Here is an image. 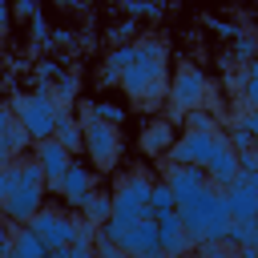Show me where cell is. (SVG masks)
Segmentation results:
<instances>
[{
	"instance_id": "cell-1",
	"label": "cell",
	"mask_w": 258,
	"mask_h": 258,
	"mask_svg": "<svg viewBox=\"0 0 258 258\" xmlns=\"http://www.w3.org/2000/svg\"><path fill=\"white\" fill-rule=\"evenodd\" d=\"M165 60H169V48L165 40L149 36V40H137L133 44V60L121 69L117 85L141 105V109H157L165 101Z\"/></svg>"
},
{
	"instance_id": "cell-2",
	"label": "cell",
	"mask_w": 258,
	"mask_h": 258,
	"mask_svg": "<svg viewBox=\"0 0 258 258\" xmlns=\"http://www.w3.org/2000/svg\"><path fill=\"white\" fill-rule=\"evenodd\" d=\"M177 214H181V226H185V234L194 238V246H202V242H222V238H226L230 210H226V198H222L218 185L198 189L185 206H177Z\"/></svg>"
},
{
	"instance_id": "cell-3",
	"label": "cell",
	"mask_w": 258,
	"mask_h": 258,
	"mask_svg": "<svg viewBox=\"0 0 258 258\" xmlns=\"http://www.w3.org/2000/svg\"><path fill=\"white\" fill-rule=\"evenodd\" d=\"M97 234L113 238L129 258H165V254H161V238H157V222H153V218H137V222L109 218V222L97 226Z\"/></svg>"
},
{
	"instance_id": "cell-4",
	"label": "cell",
	"mask_w": 258,
	"mask_h": 258,
	"mask_svg": "<svg viewBox=\"0 0 258 258\" xmlns=\"http://www.w3.org/2000/svg\"><path fill=\"white\" fill-rule=\"evenodd\" d=\"M12 117L28 129V137L32 141H44V137H52V129H56V113H60V105H56V97H52V89H36V93H20V97H12Z\"/></svg>"
},
{
	"instance_id": "cell-5",
	"label": "cell",
	"mask_w": 258,
	"mask_h": 258,
	"mask_svg": "<svg viewBox=\"0 0 258 258\" xmlns=\"http://www.w3.org/2000/svg\"><path fill=\"white\" fill-rule=\"evenodd\" d=\"M153 181H157V177H153L145 165L121 173L117 185H113V218H121V222L149 218V194H153Z\"/></svg>"
},
{
	"instance_id": "cell-6",
	"label": "cell",
	"mask_w": 258,
	"mask_h": 258,
	"mask_svg": "<svg viewBox=\"0 0 258 258\" xmlns=\"http://www.w3.org/2000/svg\"><path fill=\"white\" fill-rule=\"evenodd\" d=\"M81 129H85V153L97 161V169H117V161H121V133H117V125L97 121L89 113V105H85L81 109Z\"/></svg>"
},
{
	"instance_id": "cell-7",
	"label": "cell",
	"mask_w": 258,
	"mask_h": 258,
	"mask_svg": "<svg viewBox=\"0 0 258 258\" xmlns=\"http://www.w3.org/2000/svg\"><path fill=\"white\" fill-rule=\"evenodd\" d=\"M222 129H181L177 141L165 149V161L169 165H206V157L222 145Z\"/></svg>"
},
{
	"instance_id": "cell-8",
	"label": "cell",
	"mask_w": 258,
	"mask_h": 258,
	"mask_svg": "<svg viewBox=\"0 0 258 258\" xmlns=\"http://www.w3.org/2000/svg\"><path fill=\"white\" fill-rule=\"evenodd\" d=\"M165 101H169L173 113H189V109L206 105V101H210V81H206V73H202L198 64H181L177 77H173V85L165 89Z\"/></svg>"
},
{
	"instance_id": "cell-9",
	"label": "cell",
	"mask_w": 258,
	"mask_h": 258,
	"mask_svg": "<svg viewBox=\"0 0 258 258\" xmlns=\"http://www.w3.org/2000/svg\"><path fill=\"white\" fill-rule=\"evenodd\" d=\"M32 157L40 161L44 169V194H60V181H64V169L73 165V149H64L56 137H44V141H32Z\"/></svg>"
},
{
	"instance_id": "cell-10",
	"label": "cell",
	"mask_w": 258,
	"mask_h": 258,
	"mask_svg": "<svg viewBox=\"0 0 258 258\" xmlns=\"http://www.w3.org/2000/svg\"><path fill=\"white\" fill-rule=\"evenodd\" d=\"M28 226L40 234V242H44L48 250H60V246L73 242V214L60 210V206H48V202H44V206L28 218Z\"/></svg>"
},
{
	"instance_id": "cell-11",
	"label": "cell",
	"mask_w": 258,
	"mask_h": 258,
	"mask_svg": "<svg viewBox=\"0 0 258 258\" xmlns=\"http://www.w3.org/2000/svg\"><path fill=\"white\" fill-rule=\"evenodd\" d=\"M161 181L173 189L177 206H185V202H189L198 189H206V185H210L206 165H169V161H161Z\"/></svg>"
},
{
	"instance_id": "cell-12",
	"label": "cell",
	"mask_w": 258,
	"mask_h": 258,
	"mask_svg": "<svg viewBox=\"0 0 258 258\" xmlns=\"http://www.w3.org/2000/svg\"><path fill=\"white\" fill-rule=\"evenodd\" d=\"M44 202H48L44 185H24V181H20V185H16V189L0 202V214H4L12 226H28V218H32Z\"/></svg>"
},
{
	"instance_id": "cell-13",
	"label": "cell",
	"mask_w": 258,
	"mask_h": 258,
	"mask_svg": "<svg viewBox=\"0 0 258 258\" xmlns=\"http://www.w3.org/2000/svg\"><path fill=\"white\" fill-rule=\"evenodd\" d=\"M93 185H97V169L73 157V165L64 169V181H60V198H64V210H69V214H77V210L85 206V198L93 194Z\"/></svg>"
},
{
	"instance_id": "cell-14",
	"label": "cell",
	"mask_w": 258,
	"mask_h": 258,
	"mask_svg": "<svg viewBox=\"0 0 258 258\" xmlns=\"http://www.w3.org/2000/svg\"><path fill=\"white\" fill-rule=\"evenodd\" d=\"M153 222H157V238H161V254H165V258H189V254H194V238L185 234L177 210L157 214Z\"/></svg>"
},
{
	"instance_id": "cell-15",
	"label": "cell",
	"mask_w": 258,
	"mask_h": 258,
	"mask_svg": "<svg viewBox=\"0 0 258 258\" xmlns=\"http://www.w3.org/2000/svg\"><path fill=\"white\" fill-rule=\"evenodd\" d=\"M238 153L226 145V137H222V145L206 157V177H210V185H218V189H226V185H234V177H238Z\"/></svg>"
},
{
	"instance_id": "cell-16",
	"label": "cell",
	"mask_w": 258,
	"mask_h": 258,
	"mask_svg": "<svg viewBox=\"0 0 258 258\" xmlns=\"http://www.w3.org/2000/svg\"><path fill=\"white\" fill-rule=\"evenodd\" d=\"M173 141H177V129H173V121H165V117L149 121L145 133H141V149H145L149 157H165V149H169Z\"/></svg>"
},
{
	"instance_id": "cell-17",
	"label": "cell",
	"mask_w": 258,
	"mask_h": 258,
	"mask_svg": "<svg viewBox=\"0 0 258 258\" xmlns=\"http://www.w3.org/2000/svg\"><path fill=\"white\" fill-rule=\"evenodd\" d=\"M8 258H48V246L40 242V234H36L32 226H12Z\"/></svg>"
},
{
	"instance_id": "cell-18",
	"label": "cell",
	"mask_w": 258,
	"mask_h": 258,
	"mask_svg": "<svg viewBox=\"0 0 258 258\" xmlns=\"http://www.w3.org/2000/svg\"><path fill=\"white\" fill-rule=\"evenodd\" d=\"M52 137H56L64 149L81 153V149H85V129H81V117H73V109H60V113H56V129H52Z\"/></svg>"
},
{
	"instance_id": "cell-19",
	"label": "cell",
	"mask_w": 258,
	"mask_h": 258,
	"mask_svg": "<svg viewBox=\"0 0 258 258\" xmlns=\"http://www.w3.org/2000/svg\"><path fill=\"white\" fill-rule=\"evenodd\" d=\"M222 198H226V210H230V218H254L258 214V194L254 189H246V185H226L222 189Z\"/></svg>"
},
{
	"instance_id": "cell-20",
	"label": "cell",
	"mask_w": 258,
	"mask_h": 258,
	"mask_svg": "<svg viewBox=\"0 0 258 258\" xmlns=\"http://www.w3.org/2000/svg\"><path fill=\"white\" fill-rule=\"evenodd\" d=\"M77 214L93 218L97 226H101V222H109V218H113V189H101V185H93V194L85 198V206H81Z\"/></svg>"
},
{
	"instance_id": "cell-21",
	"label": "cell",
	"mask_w": 258,
	"mask_h": 258,
	"mask_svg": "<svg viewBox=\"0 0 258 258\" xmlns=\"http://www.w3.org/2000/svg\"><path fill=\"white\" fill-rule=\"evenodd\" d=\"M254 238H258V226H254V218H230V226H226V246L230 250H238V246H254Z\"/></svg>"
},
{
	"instance_id": "cell-22",
	"label": "cell",
	"mask_w": 258,
	"mask_h": 258,
	"mask_svg": "<svg viewBox=\"0 0 258 258\" xmlns=\"http://www.w3.org/2000/svg\"><path fill=\"white\" fill-rule=\"evenodd\" d=\"M77 89H81L77 73H60V77L52 81V97H56V105H60V109H73V101H77Z\"/></svg>"
},
{
	"instance_id": "cell-23",
	"label": "cell",
	"mask_w": 258,
	"mask_h": 258,
	"mask_svg": "<svg viewBox=\"0 0 258 258\" xmlns=\"http://www.w3.org/2000/svg\"><path fill=\"white\" fill-rule=\"evenodd\" d=\"M169 210H177V198H173V189L157 177L153 181V194H149V218H157V214H169Z\"/></svg>"
},
{
	"instance_id": "cell-24",
	"label": "cell",
	"mask_w": 258,
	"mask_h": 258,
	"mask_svg": "<svg viewBox=\"0 0 258 258\" xmlns=\"http://www.w3.org/2000/svg\"><path fill=\"white\" fill-rule=\"evenodd\" d=\"M133 60V44H121V48H113L109 52V64H105V85H117V77H121V69Z\"/></svg>"
},
{
	"instance_id": "cell-25",
	"label": "cell",
	"mask_w": 258,
	"mask_h": 258,
	"mask_svg": "<svg viewBox=\"0 0 258 258\" xmlns=\"http://www.w3.org/2000/svg\"><path fill=\"white\" fill-rule=\"evenodd\" d=\"M222 133H226V145H230L234 153H246V149H254V137H250V129H246V125L230 121V125H226Z\"/></svg>"
},
{
	"instance_id": "cell-26",
	"label": "cell",
	"mask_w": 258,
	"mask_h": 258,
	"mask_svg": "<svg viewBox=\"0 0 258 258\" xmlns=\"http://www.w3.org/2000/svg\"><path fill=\"white\" fill-rule=\"evenodd\" d=\"M4 141H8V149H12V157H20L28 145H32V137H28V129L20 125V121H12L8 129H4Z\"/></svg>"
},
{
	"instance_id": "cell-27",
	"label": "cell",
	"mask_w": 258,
	"mask_h": 258,
	"mask_svg": "<svg viewBox=\"0 0 258 258\" xmlns=\"http://www.w3.org/2000/svg\"><path fill=\"white\" fill-rule=\"evenodd\" d=\"M181 117H185V129H222L218 117H214L206 105H198V109H189V113H181Z\"/></svg>"
},
{
	"instance_id": "cell-28",
	"label": "cell",
	"mask_w": 258,
	"mask_h": 258,
	"mask_svg": "<svg viewBox=\"0 0 258 258\" xmlns=\"http://www.w3.org/2000/svg\"><path fill=\"white\" fill-rule=\"evenodd\" d=\"M20 185V161H4L0 165V202Z\"/></svg>"
},
{
	"instance_id": "cell-29",
	"label": "cell",
	"mask_w": 258,
	"mask_h": 258,
	"mask_svg": "<svg viewBox=\"0 0 258 258\" xmlns=\"http://www.w3.org/2000/svg\"><path fill=\"white\" fill-rule=\"evenodd\" d=\"M89 113H93L97 121H109V125H121V121H125V109H117V105H109V101H93Z\"/></svg>"
},
{
	"instance_id": "cell-30",
	"label": "cell",
	"mask_w": 258,
	"mask_h": 258,
	"mask_svg": "<svg viewBox=\"0 0 258 258\" xmlns=\"http://www.w3.org/2000/svg\"><path fill=\"white\" fill-rule=\"evenodd\" d=\"M73 242H97V222L85 214H73Z\"/></svg>"
},
{
	"instance_id": "cell-31",
	"label": "cell",
	"mask_w": 258,
	"mask_h": 258,
	"mask_svg": "<svg viewBox=\"0 0 258 258\" xmlns=\"http://www.w3.org/2000/svg\"><path fill=\"white\" fill-rule=\"evenodd\" d=\"M238 101H242L246 109H258V73H246V81H242V89H238Z\"/></svg>"
},
{
	"instance_id": "cell-32",
	"label": "cell",
	"mask_w": 258,
	"mask_h": 258,
	"mask_svg": "<svg viewBox=\"0 0 258 258\" xmlns=\"http://www.w3.org/2000/svg\"><path fill=\"white\" fill-rule=\"evenodd\" d=\"M93 246H97V258H121V254H125V250H121L113 238H105V234H97V242H93Z\"/></svg>"
},
{
	"instance_id": "cell-33",
	"label": "cell",
	"mask_w": 258,
	"mask_h": 258,
	"mask_svg": "<svg viewBox=\"0 0 258 258\" xmlns=\"http://www.w3.org/2000/svg\"><path fill=\"white\" fill-rule=\"evenodd\" d=\"M234 121H238V125H246V129H250V137H254V145H258V109H242Z\"/></svg>"
},
{
	"instance_id": "cell-34",
	"label": "cell",
	"mask_w": 258,
	"mask_h": 258,
	"mask_svg": "<svg viewBox=\"0 0 258 258\" xmlns=\"http://www.w3.org/2000/svg\"><path fill=\"white\" fill-rule=\"evenodd\" d=\"M36 73H40V89H48V85L60 77V69H56L52 60H40V69H36Z\"/></svg>"
},
{
	"instance_id": "cell-35",
	"label": "cell",
	"mask_w": 258,
	"mask_h": 258,
	"mask_svg": "<svg viewBox=\"0 0 258 258\" xmlns=\"http://www.w3.org/2000/svg\"><path fill=\"white\" fill-rule=\"evenodd\" d=\"M238 185H246V189H254L258 194V165H250V169H238V177H234Z\"/></svg>"
},
{
	"instance_id": "cell-36",
	"label": "cell",
	"mask_w": 258,
	"mask_h": 258,
	"mask_svg": "<svg viewBox=\"0 0 258 258\" xmlns=\"http://www.w3.org/2000/svg\"><path fill=\"white\" fill-rule=\"evenodd\" d=\"M8 242H12V222L0 214V250H4V254H8Z\"/></svg>"
},
{
	"instance_id": "cell-37",
	"label": "cell",
	"mask_w": 258,
	"mask_h": 258,
	"mask_svg": "<svg viewBox=\"0 0 258 258\" xmlns=\"http://www.w3.org/2000/svg\"><path fill=\"white\" fill-rule=\"evenodd\" d=\"M16 12L32 20V16H36V0H16Z\"/></svg>"
},
{
	"instance_id": "cell-38",
	"label": "cell",
	"mask_w": 258,
	"mask_h": 258,
	"mask_svg": "<svg viewBox=\"0 0 258 258\" xmlns=\"http://www.w3.org/2000/svg\"><path fill=\"white\" fill-rule=\"evenodd\" d=\"M12 121H16V117H12V109H8V105H0V133H4Z\"/></svg>"
},
{
	"instance_id": "cell-39",
	"label": "cell",
	"mask_w": 258,
	"mask_h": 258,
	"mask_svg": "<svg viewBox=\"0 0 258 258\" xmlns=\"http://www.w3.org/2000/svg\"><path fill=\"white\" fill-rule=\"evenodd\" d=\"M4 161H16V157H12V149H8V141H4V133H0V165H4Z\"/></svg>"
},
{
	"instance_id": "cell-40",
	"label": "cell",
	"mask_w": 258,
	"mask_h": 258,
	"mask_svg": "<svg viewBox=\"0 0 258 258\" xmlns=\"http://www.w3.org/2000/svg\"><path fill=\"white\" fill-rule=\"evenodd\" d=\"M4 16H8V12H4V0H0V24H4Z\"/></svg>"
},
{
	"instance_id": "cell-41",
	"label": "cell",
	"mask_w": 258,
	"mask_h": 258,
	"mask_svg": "<svg viewBox=\"0 0 258 258\" xmlns=\"http://www.w3.org/2000/svg\"><path fill=\"white\" fill-rule=\"evenodd\" d=\"M254 226H258V214H254Z\"/></svg>"
},
{
	"instance_id": "cell-42",
	"label": "cell",
	"mask_w": 258,
	"mask_h": 258,
	"mask_svg": "<svg viewBox=\"0 0 258 258\" xmlns=\"http://www.w3.org/2000/svg\"><path fill=\"white\" fill-rule=\"evenodd\" d=\"M0 258H8V254H4V250H0Z\"/></svg>"
},
{
	"instance_id": "cell-43",
	"label": "cell",
	"mask_w": 258,
	"mask_h": 258,
	"mask_svg": "<svg viewBox=\"0 0 258 258\" xmlns=\"http://www.w3.org/2000/svg\"><path fill=\"white\" fill-rule=\"evenodd\" d=\"M254 157H258V145H254Z\"/></svg>"
},
{
	"instance_id": "cell-44",
	"label": "cell",
	"mask_w": 258,
	"mask_h": 258,
	"mask_svg": "<svg viewBox=\"0 0 258 258\" xmlns=\"http://www.w3.org/2000/svg\"><path fill=\"white\" fill-rule=\"evenodd\" d=\"M254 246H258V238H254Z\"/></svg>"
},
{
	"instance_id": "cell-45",
	"label": "cell",
	"mask_w": 258,
	"mask_h": 258,
	"mask_svg": "<svg viewBox=\"0 0 258 258\" xmlns=\"http://www.w3.org/2000/svg\"><path fill=\"white\" fill-rule=\"evenodd\" d=\"M194 258H202V254H194Z\"/></svg>"
}]
</instances>
